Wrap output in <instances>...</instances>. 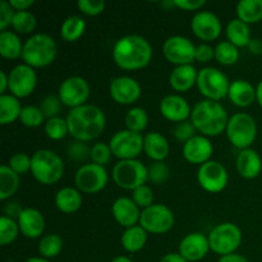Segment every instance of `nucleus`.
I'll return each instance as SVG.
<instances>
[{"instance_id": "f257e3e1", "label": "nucleus", "mask_w": 262, "mask_h": 262, "mask_svg": "<svg viewBox=\"0 0 262 262\" xmlns=\"http://www.w3.org/2000/svg\"><path fill=\"white\" fill-rule=\"evenodd\" d=\"M113 59L123 71H138L150 64L152 48L140 35H125L118 38L113 46Z\"/></svg>"}, {"instance_id": "f03ea898", "label": "nucleus", "mask_w": 262, "mask_h": 262, "mask_svg": "<svg viewBox=\"0 0 262 262\" xmlns=\"http://www.w3.org/2000/svg\"><path fill=\"white\" fill-rule=\"evenodd\" d=\"M66 119L69 135L82 142H90L99 137L106 125L105 113L99 106L90 104L71 109Z\"/></svg>"}, {"instance_id": "7ed1b4c3", "label": "nucleus", "mask_w": 262, "mask_h": 262, "mask_svg": "<svg viewBox=\"0 0 262 262\" xmlns=\"http://www.w3.org/2000/svg\"><path fill=\"white\" fill-rule=\"evenodd\" d=\"M189 120L197 132L205 137H216L227 130L229 117L225 107L219 101L201 100L192 107Z\"/></svg>"}, {"instance_id": "20e7f679", "label": "nucleus", "mask_w": 262, "mask_h": 262, "mask_svg": "<svg viewBox=\"0 0 262 262\" xmlns=\"http://www.w3.org/2000/svg\"><path fill=\"white\" fill-rule=\"evenodd\" d=\"M58 45L48 33H35L25 41L22 59L32 68H43L55 60Z\"/></svg>"}, {"instance_id": "39448f33", "label": "nucleus", "mask_w": 262, "mask_h": 262, "mask_svg": "<svg viewBox=\"0 0 262 262\" xmlns=\"http://www.w3.org/2000/svg\"><path fill=\"white\" fill-rule=\"evenodd\" d=\"M31 158V173L38 183L51 186L60 181L64 174V163L58 154L42 148L36 151Z\"/></svg>"}, {"instance_id": "423d86ee", "label": "nucleus", "mask_w": 262, "mask_h": 262, "mask_svg": "<svg viewBox=\"0 0 262 262\" xmlns=\"http://www.w3.org/2000/svg\"><path fill=\"white\" fill-rule=\"evenodd\" d=\"M227 137L234 147L239 150L250 148L257 137V124L253 117L247 113H235L229 118Z\"/></svg>"}, {"instance_id": "0eeeda50", "label": "nucleus", "mask_w": 262, "mask_h": 262, "mask_svg": "<svg viewBox=\"0 0 262 262\" xmlns=\"http://www.w3.org/2000/svg\"><path fill=\"white\" fill-rule=\"evenodd\" d=\"M113 181L119 188L135 191L148 182V168L140 160H119L113 168Z\"/></svg>"}, {"instance_id": "6e6552de", "label": "nucleus", "mask_w": 262, "mask_h": 262, "mask_svg": "<svg viewBox=\"0 0 262 262\" xmlns=\"http://www.w3.org/2000/svg\"><path fill=\"white\" fill-rule=\"evenodd\" d=\"M210 250L222 256L232 255L239 248L242 243V232L234 223H222L216 225L207 235Z\"/></svg>"}, {"instance_id": "1a4fd4ad", "label": "nucleus", "mask_w": 262, "mask_h": 262, "mask_svg": "<svg viewBox=\"0 0 262 262\" xmlns=\"http://www.w3.org/2000/svg\"><path fill=\"white\" fill-rule=\"evenodd\" d=\"M230 82L225 73L215 67H205L199 71L197 89L206 100L220 101L228 96Z\"/></svg>"}, {"instance_id": "9d476101", "label": "nucleus", "mask_w": 262, "mask_h": 262, "mask_svg": "<svg viewBox=\"0 0 262 262\" xmlns=\"http://www.w3.org/2000/svg\"><path fill=\"white\" fill-rule=\"evenodd\" d=\"M176 224L173 211L163 204H154L152 206L141 211L140 224L147 233L164 234L168 233Z\"/></svg>"}, {"instance_id": "9b49d317", "label": "nucleus", "mask_w": 262, "mask_h": 262, "mask_svg": "<svg viewBox=\"0 0 262 262\" xmlns=\"http://www.w3.org/2000/svg\"><path fill=\"white\" fill-rule=\"evenodd\" d=\"M143 136L129 129L118 130L110 138L113 155L119 160H133L143 151Z\"/></svg>"}, {"instance_id": "f8f14e48", "label": "nucleus", "mask_w": 262, "mask_h": 262, "mask_svg": "<svg viewBox=\"0 0 262 262\" xmlns=\"http://www.w3.org/2000/svg\"><path fill=\"white\" fill-rule=\"evenodd\" d=\"M109 182V176L104 166L97 164H83L74 176V183L78 191L94 194L102 191Z\"/></svg>"}, {"instance_id": "ddd939ff", "label": "nucleus", "mask_w": 262, "mask_h": 262, "mask_svg": "<svg viewBox=\"0 0 262 262\" xmlns=\"http://www.w3.org/2000/svg\"><path fill=\"white\" fill-rule=\"evenodd\" d=\"M163 55L174 66H188L196 60V46L184 36H170L163 43Z\"/></svg>"}, {"instance_id": "4468645a", "label": "nucleus", "mask_w": 262, "mask_h": 262, "mask_svg": "<svg viewBox=\"0 0 262 262\" xmlns=\"http://www.w3.org/2000/svg\"><path fill=\"white\" fill-rule=\"evenodd\" d=\"M90 94H91V89H90L89 82L79 76H72L64 79L59 86L58 91L61 104L71 109L86 105Z\"/></svg>"}, {"instance_id": "2eb2a0df", "label": "nucleus", "mask_w": 262, "mask_h": 262, "mask_svg": "<svg viewBox=\"0 0 262 262\" xmlns=\"http://www.w3.org/2000/svg\"><path fill=\"white\" fill-rule=\"evenodd\" d=\"M197 181L202 189L210 193H219L228 186L229 176L223 164L210 160L200 165L197 171Z\"/></svg>"}, {"instance_id": "dca6fc26", "label": "nucleus", "mask_w": 262, "mask_h": 262, "mask_svg": "<svg viewBox=\"0 0 262 262\" xmlns=\"http://www.w3.org/2000/svg\"><path fill=\"white\" fill-rule=\"evenodd\" d=\"M37 74L35 68L27 64H18L9 73V92L18 99L27 97L35 91Z\"/></svg>"}, {"instance_id": "f3484780", "label": "nucleus", "mask_w": 262, "mask_h": 262, "mask_svg": "<svg viewBox=\"0 0 262 262\" xmlns=\"http://www.w3.org/2000/svg\"><path fill=\"white\" fill-rule=\"evenodd\" d=\"M222 22L215 13L200 10L192 17L191 30L197 38L202 41H214L222 33Z\"/></svg>"}, {"instance_id": "a211bd4d", "label": "nucleus", "mask_w": 262, "mask_h": 262, "mask_svg": "<svg viewBox=\"0 0 262 262\" xmlns=\"http://www.w3.org/2000/svg\"><path fill=\"white\" fill-rule=\"evenodd\" d=\"M112 99L120 105H130L141 97V84L135 78L128 76H119L112 79L109 86Z\"/></svg>"}, {"instance_id": "6ab92c4d", "label": "nucleus", "mask_w": 262, "mask_h": 262, "mask_svg": "<svg viewBox=\"0 0 262 262\" xmlns=\"http://www.w3.org/2000/svg\"><path fill=\"white\" fill-rule=\"evenodd\" d=\"M209 238L200 232L187 234L179 243V255L188 262H197L205 258L209 253Z\"/></svg>"}, {"instance_id": "aec40b11", "label": "nucleus", "mask_w": 262, "mask_h": 262, "mask_svg": "<svg viewBox=\"0 0 262 262\" xmlns=\"http://www.w3.org/2000/svg\"><path fill=\"white\" fill-rule=\"evenodd\" d=\"M159 110L166 120L177 124L188 120L192 113L188 101L179 95H166L165 97H163L159 105Z\"/></svg>"}, {"instance_id": "412c9836", "label": "nucleus", "mask_w": 262, "mask_h": 262, "mask_svg": "<svg viewBox=\"0 0 262 262\" xmlns=\"http://www.w3.org/2000/svg\"><path fill=\"white\" fill-rule=\"evenodd\" d=\"M183 158L191 164H202L207 163L214 154V146L209 137L202 135H196L193 138L187 141L183 145Z\"/></svg>"}, {"instance_id": "4be33fe9", "label": "nucleus", "mask_w": 262, "mask_h": 262, "mask_svg": "<svg viewBox=\"0 0 262 262\" xmlns=\"http://www.w3.org/2000/svg\"><path fill=\"white\" fill-rule=\"evenodd\" d=\"M112 214L115 222L123 228H130L140 224V207L129 197H119L112 206Z\"/></svg>"}, {"instance_id": "5701e85b", "label": "nucleus", "mask_w": 262, "mask_h": 262, "mask_svg": "<svg viewBox=\"0 0 262 262\" xmlns=\"http://www.w3.org/2000/svg\"><path fill=\"white\" fill-rule=\"evenodd\" d=\"M17 223L19 225L20 233L30 239H36V238L41 237L45 230L43 215L38 210L32 209V207L23 209L19 217L17 219Z\"/></svg>"}, {"instance_id": "b1692460", "label": "nucleus", "mask_w": 262, "mask_h": 262, "mask_svg": "<svg viewBox=\"0 0 262 262\" xmlns=\"http://www.w3.org/2000/svg\"><path fill=\"white\" fill-rule=\"evenodd\" d=\"M238 173L245 179H255L261 174L262 160L258 152L253 148L241 150L235 160Z\"/></svg>"}, {"instance_id": "393cba45", "label": "nucleus", "mask_w": 262, "mask_h": 262, "mask_svg": "<svg viewBox=\"0 0 262 262\" xmlns=\"http://www.w3.org/2000/svg\"><path fill=\"white\" fill-rule=\"evenodd\" d=\"M197 76L199 72L193 64L176 67L169 76V84L174 91L187 92L197 84Z\"/></svg>"}, {"instance_id": "a878e982", "label": "nucleus", "mask_w": 262, "mask_h": 262, "mask_svg": "<svg viewBox=\"0 0 262 262\" xmlns=\"http://www.w3.org/2000/svg\"><path fill=\"white\" fill-rule=\"evenodd\" d=\"M143 151L154 161H164L170 152L168 140L159 132H150L143 138Z\"/></svg>"}, {"instance_id": "bb28decb", "label": "nucleus", "mask_w": 262, "mask_h": 262, "mask_svg": "<svg viewBox=\"0 0 262 262\" xmlns=\"http://www.w3.org/2000/svg\"><path fill=\"white\" fill-rule=\"evenodd\" d=\"M228 97L235 106L248 107L255 102L256 89L248 81L237 79L230 82Z\"/></svg>"}, {"instance_id": "cd10ccee", "label": "nucleus", "mask_w": 262, "mask_h": 262, "mask_svg": "<svg viewBox=\"0 0 262 262\" xmlns=\"http://www.w3.org/2000/svg\"><path fill=\"white\" fill-rule=\"evenodd\" d=\"M82 194L81 191L72 187H64L59 189L55 196V206L59 211L64 214H73L78 211L82 206Z\"/></svg>"}, {"instance_id": "c85d7f7f", "label": "nucleus", "mask_w": 262, "mask_h": 262, "mask_svg": "<svg viewBox=\"0 0 262 262\" xmlns=\"http://www.w3.org/2000/svg\"><path fill=\"white\" fill-rule=\"evenodd\" d=\"M227 38L229 42H232L233 45L239 48H247L248 43L251 42L252 37H251V28L250 25L242 22L241 19L235 18L232 19L227 26Z\"/></svg>"}, {"instance_id": "c756f323", "label": "nucleus", "mask_w": 262, "mask_h": 262, "mask_svg": "<svg viewBox=\"0 0 262 262\" xmlns=\"http://www.w3.org/2000/svg\"><path fill=\"white\" fill-rule=\"evenodd\" d=\"M123 248L129 253H136L142 250L147 242V232L141 225L127 228L120 238Z\"/></svg>"}, {"instance_id": "7c9ffc66", "label": "nucleus", "mask_w": 262, "mask_h": 262, "mask_svg": "<svg viewBox=\"0 0 262 262\" xmlns=\"http://www.w3.org/2000/svg\"><path fill=\"white\" fill-rule=\"evenodd\" d=\"M23 45L19 36L15 32L4 31L0 32V55L5 59L15 60L20 58L23 53Z\"/></svg>"}, {"instance_id": "2f4dec72", "label": "nucleus", "mask_w": 262, "mask_h": 262, "mask_svg": "<svg viewBox=\"0 0 262 262\" xmlns=\"http://www.w3.org/2000/svg\"><path fill=\"white\" fill-rule=\"evenodd\" d=\"M23 107L20 106L19 99L10 94L0 96V123L3 125L12 124L19 119Z\"/></svg>"}, {"instance_id": "473e14b6", "label": "nucleus", "mask_w": 262, "mask_h": 262, "mask_svg": "<svg viewBox=\"0 0 262 262\" xmlns=\"http://www.w3.org/2000/svg\"><path fill=\"white\" fill-rule=\"evenodd\" d=\"M238 19L247 25L262 20V0H241L235 7Z\"/></svg>"}, {"instance_id": "72a5a7b5", "label": "nucleus", "mask_w": 262, "mask_h": 262, "mask_svg": "<svg viewBox=\"0 0 262 262\" xmlns=\"http://www.w3.org/2000/svg\"><path fill=\"white\" fill-rule=\"evenodd\" d=\"M19 188V176L8 165L0 166V200L7 201Z\"/></svg>"}, {"instance_id": "f704fd0d", "label": "nucleus", "mask_w": 262, "mask_h": 262, "mask_svg": "<svg viewBox=\"0 0 262 262\" xmlns=\"http://www.w3.org/2000/svg\"><path fill=\"white\" fill-rule=\"evenodd\" d=\"M84 30H86V22L83 18L79 15H71L61 23L60 36L67 42H74L82 37Z\"/></svg>"}, {"instance_id": "c9c22d12", "label": "nucleus", "mask_w": 262, "mask_h": 262, "mask_svg": "<svg viewBox=\"0 0 262 262\" xmlns=\"http://www.w3.org/2000/svg\"><path fill=\"white\" fill-rule=\"evenodd\" d=\"M61 250H63V239L60 235L55 234V233L42 237L38 243L40 257L46 258V260H51V258L59 256Z\"/></svg>"}, {"instance_id": "e433bc0d", "label": "nucleus", "mask_w": 262, "mask_h": 262, "mask_svg": "<svg viewBox=\"0 0 262 262\" xmlns=\"http://www.w3.org/2000/svg\"><path fill=\"white\" fill-rule=\"evenodd\" d=\"M124 123L127 129L136 133H142L148 125V114L142 107H132L129 112L125 114Z\"/></svg>"}, {"instance_id": "4c0bfd02", "label": "nucleus", "mask_w": 262, "mask_h": 262, "mask_svg": "<svg viewBox=\"0 0 262 262\" xmlns=\"http://www.w3.org/2000/svg\"><path fill=\"white\" fill-rule=\"evenodd\" d=\"M215 59L222 66H233L239 59V50L229 41H220L215 46Z\"/></svg>"}, {"instance_id": "58836bf2", "label": "nucleus", "mask_w": 262, "mask_h": 262, "mask_svg": "<svg viewBox=\"0 0 262 262\" xmlns=\"http://www.w3.org/2000/svg\"><path fill=\"white\" fill-rule=\"evenodd\" d=\"M37 20L36 17L28 10H23V12H15L14 18H13L12 27L14 31L20 35H27L35 31Z\"/></svg>"}, {"instance_id": "ea45409f", "label": "nucleus", "mask_w": 262, "mask_h": 262, "mask_svg": "<svg viewBox=\"0 0 262 262\" xmlns=\"http://www.w3.org/2000/svg\"><path fill=\"white\" fill-rule=\"evenodd\" d=\"M19 225L14 219L8 216H2L0 219V245L8 246L17 239L19 234Z\"/></svg>"}, {"instance_id": "a19ab883", "label": "nucleus", "mask_w": 262, "mask_h": 262, "mask_svg": "<svg viewBox=\"0 0 262 262\" xmlns=\"http://www.w3.org/2000/svg\"><path fill=\"white\" fill-rule=\"evenodd\" d=\"M45 133L53 141L63 140L67 135H69V128L67 119L60 117L48 119L45 123Z\"/></svg>"}, {"instance_id": "79ce46f5", "label": "nucleus", "mask_w": 262, "mask_h": 262, "mask_svg": "<svg viewBox=\"0 0 262 262\" xmlns=\"http://www.w3.org/2000/svg\"><path fill=\"white\" fill-rule=\"evenodd\" d=\"M45 115L41 112L40 106H33V105H27L22 109L19 120L25 127L27 128H37L43 123Z\"/></svg>"}, {"instance_id": "37998d69", "label": "nucleus", "mask_w": 262, "mask_h": 262, "mask_svg": "<svg viewBox=\"0 0 262 262\" xmlns=\"http://www.w3.org/2000/svg\"><path fill=\"white\" fill-rule=\"evenodd\" d=\"M170 176L169 166L164 161H155L148 168V182L154 184H163Z\"/></svg>"}, {"instance_id": "c03bdc74", "label": "nucleus", "mask_w": 262, "mask_h": 262, "mask_svg": "<svg viewBox=\"0 0 262 262\" xmlns=\"http://www.w3.org/2000/svg\"><path fill=\"white\" fill-rule=\"evenodd\" d=\"M113 156V151L110 148L109 143L97 142L92 146L91 148V159L92 163L97 164V165H106L110 163Z\"/></svg>"}, {"instance_id": "a18cd8bd", "label": "nucleus", "mask_w": 262, "mask_h": 262, "mask_svg": "<svg viewBox=\"0 0 262 262\" xmlns=\"http://www.w3.org/2000/svg\"><path fill=\"white\" fill-rule=\"evenodd\" d=\"M60 105L61 101L58 95L49 94L41 101L40 109L43 113V115H45V118L51 119V118L58 117L59 112H60Z\"/></svg>"}, {"instance_id": "49530a36", "label": "nucleus", "mask_w": 262, "mask_h": 262, "mask_svg": "<svg viewBox=\"0 0 262 262\" xmlns=\"http://www.w3.org/2000/svg\"><path fill=\"white\" fill-rule=\"evenodd\" d=\"M67 152H68V158L73 161H86L87 159L91 158V148H89L86 142H82V141L74 140L73 142L69 143Z\"/></svg>"}, {"instance_id": "de8ad7c7", "label": "nucleus", "mask_w": 262, "mask_h": 262, "mask_svg": "<svg viewBox=\"0 0 262 262\" xmlns=\"http://www.w3.org/2000/svg\"><path fill=\"white\" fill-rule=\"evenodd\" d=\"M31 164H32V158H30L25 152H17L10 158L8 166L18 176H20V174H26L31 170Z\"/></svg>"}, {"instance_id": "09e8293b", "label": "nucleus", "mask_w": 262, "mask_h": 262, "mask_svg": "<svg viewBox=\"0 0 262 262\" xmlns=\"http://www.w3.org/2000/svg\"><path fill=\"white\" fill-rule=\"evenodd\" d=\"M132 200L135 201V204L138 207H141L142 210L147 209V207L152 206L154 205V191L151 189V187L148 186H141L137 189L133 191Z\"/></svg>"}, {"instance_id": "8fccbe9b", "label": "nucleus", "mask_w": 262, "mask_h": 262, "mask_svg": "<svg viewBox=\"0 0 262 262\" xmlns=\"http://www.w3.org/2000/svg\"><path fill=\"white\" fill-rule=\"evenodd\" d=\"M196 128L192 124L191 120H184V122L178 123L174 127L173 136L178 142H182L184 145L187 141H189L191 138H193L196 136Z\"/></svg>"}, {"instance_id": "3c124183", "label": "nucleus", "mask_w": 262, "mask_h": 262, "mask_svg": "<svg viewBox=\"0 0 262 262\" xmlns=\"http://www.w3.org/2000/svg\"><path fill=\"white\" fill-rule=\"evenodd\" d=\"M105 2L104 0H78L77 7L81 10L83 14L90 15V17H95L104 12L105 9Z\"/></svg>"}, {"instance_id": "603ef678", "label": "nucleus", "mask_w": 262, "mask_h": 262, "mask_svg": "<svg viewBox=\"0 0 262 262\" xmlns=\"http://www.w3.org/2000/svg\"><path fill=\"white\" fill-rule=\"evenodd\" d=\"M15 10L7 0L0 2V31L4 32L9 26H12L13 18H14Z\"/></svg>"}, {"instance_id": "864d4df0", "label": "nucleus", "mask_w": 262, "mask_h": 262, "mask_svg": "<svg viewBox=\"0 0 262 262\" xmlns=\"http://www.w3.org/2000/svg\"><path fill=\"white\" fill-rule=\"evenodd\" d=\"M215 58V49L209 43H200L196 46V61L210 63Z\"/></svg>"}, {"instance_id": "5fc2aeb1", "label": "nucleus", "mask_w": 262, "mask_h": 262, "mask_svg": "<svg viewBox=\"0 0 262 262\" xmlns=\"http://www.w3.org/2000/svg\"><path fill=\"white\" fill-rule=\"evenodd\" d=\"M174 7L179 8L182 10H188V12H192V10H200L206 2L205 0H174L173 2Z\"/></svg>"}, {"instance_id": "6e6d98bb", "label": "nucleus", "mask_w": 262, "mask_h": 262, "mask_svg": "<svg viewBox=\"0 0 262 262\" xmlns=\"http://www.w3.org/2000/svg\"><path fill=\"white\" fill-rule=\"evenodd\" d=\"M23 209L19 206V204H17V202H9V204L5 205L4 207L5 216L10 217V219H18Z\"/></svg>"}, {"instance_id": "4d7b16f0", "label": "nucleus", "mask_w": 262, "mask_h": 262, "mask_svg": "<svg viewBox=\"0 0 262 262\" xmlns=\"http://www.w3.org/2000/svg\"><path fill=\"white\" fill-rule=\"evenodd\" d=\"M33 0H9V4L12 5L13 9L15 12H23V10H27L28 8H31L33 5Z\"/></svg>"}, {"instance_id": "13d9d810", "label": "nucleus", "mask_w": 262, "mask_h": 262, "mask_svg": "<svg viewBox=\"0 0 262 262\" xmlns=\"http://www.w3.org/2000/svg\"><path fill=\"white\" fill-rule=\"evenodd\" d=\"M217 262H250L245 256L239 255V253H232V255L222 256L217 260Z\"/></svg>"}, {"instance_id": "bf43d9fd", "label": "nucleus", "mask_w": 262, "mask_h": 262, "mask_svg": "<svg viewBox=\"0 0 262 262\" xmlns=\"http://www.w3.org/2000/svg\"><path fill=\"white\" fill-rule=\"evenodd\" d=\"M247 48L248 51L253 54V55H260V54H262V42L258 38H252Z\"/></svg>"}, {"instance_id": "052dcab7", "label": "nucleus", "mask_w": 262, "mask_h": 262, "mask_svg": "<svg viewBox=\"0 0 262 262\" xmlns=\"http://www.w3.org/2000/svg\"><path fill=\"white\" fill-rule=\"evenodd\" d=\"M7 90H9V74L2 71L0 72V94L5 95Z\"/></svg>"}, {"instance_id": "680f3d73", "label": "nucleus", "mask_w": 262, "mask_h": 262, "mask_svg": "<svg viewBox=\"0 0 262 262\" xmlns=\"http://www.w3.org/2000/svg\"><path fill=\"white\" fill-rule=\"evenodd\" d=\"M159 262H188L187 260H184L179 253H168V255L164 256Z\"/></svg>"}, {"instance_id": "e2e57ef3", "label": "nucleus", "mask_w": 262, "mask_h": 262, "mask_svg": "<svg viewBox=\"0 0 262 262\" xmlns=\"http://www.w3.org/2000/svg\"><path fill=\"white\" fill-rule=\"evenodd\" d=\"M256 101L262 107V81L258 82L257 87H256Z\"/></svg>"}, {"instance_id": "0e129e2a", "label": "nucleus", "mask_w": 262, "mask_h": 262, "mask_svg": "<svg viewBox=\"0 0 262 262\" xmlns=\"http://www.w3.org/2000/svg\"><path fill=\"white\" fill-rule=\"evenodd\" d=\"M112 262H133V261L130 260L129 257H127V256H117V257L113 258Z\"/></svg>"}, {"instance_id": "69168bd1", "label": "nucleus", "mask_w": 262, "mask_h": 262, "mask_svg": "<svg viewBox=\"0 0 262 262\" xmlns=\"http://www.w3.org/2000/svg\"><path fill=\"white\" fill-rule=\"evenodd\" d=\"M26 262H51V261L46 260V258H43V257H31V258H28Z\"/></svg>"}]
</instances>
